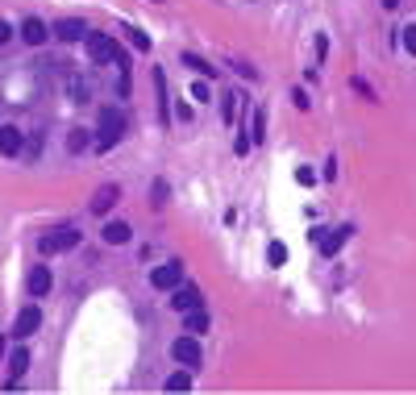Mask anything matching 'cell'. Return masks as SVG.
<instances>
[{
	"instance_id": "6da1fadb",
	"label": "cell",
	"mask_w": 416,
	"mask_h": 395,
	"mask_svg": "<svg viewBox=\"0 0 416 395\" xmlns=\"http://www.w3.org/2000/svg\"><path fill=\"white\" fill-rule=\"evenodd\" d=\"M125 133V113L121 109H100V125H96V150H113Z\"/></svg>"
},
{
	"instance_id": "7a4b0ae2",
	"label": "cell",
	"mask_w": 416,
	"mask_h": 395,
	"mask_svg": "<svg viewBox=\"0 0 416 395\" xmlns=\"http://www.w3.org/2000/svg\"><path fill=\"white\" fill-rule=\"evenodd\" d=\"M83 42H88V55H92L96 63H117L121 71H129V59L117 51V42H113V38H104V33H92V29H88Z\"/></svg>"
},
{
	"instance_id": "3957f363",
	"label": "cell",
	"mask_w": 416,
	"mask_h": 395,
	"mask_svg": "<svg viewBox=\"0 0 416 395\" xmlns=\"http://www.w3.org/2000/svg\"><path fill=\"white\" fill-rule=\"evenodd\" d=\"M79 245V233L75 229H55L42 237V254H63V250H75Z\"/></svg>"
},
{
	"instance_id": "277c9868",
	"label": "cell",
	"mask_w": 416,
	"mask_h": 395,
	"mask_svg": "<svg viewBox=\"0 0 416 395\" xmlns=\"http://www.w3.org/2000/svg\"><path fill=\"white\" fill-rule=\"evenodd\" d=\"M38 325H42V312H38V304H29V308H21L17 312V321H13V337H34L38 333Z\"/></svg>"
},
{
	"instance_id": "5b68a950",
	"label": "cell",
	"mask_w": 416,
	"mask_h": 395,
	"mask_svg": "<svg viewBox=\"0 0 416 395\" xmlns=\"http://www.w3.org/2000/svg\"><path fill=\"white\" fill-rule=\"evenodd\" d=\"M179 279H183V267H179V262H163V267L150 271V283L163 287V291H167V287H179Z\"/></svg>"
},
{
	"instance_id": "8992f818",
	"label": "cell",
	"mask_w": 416,
	"mask_h": 395,
	"mask_svg": "<svg viewBox=\"0 0 416 395\" xmlns=\"http://www.w3.org/2000/svg\"><path fill=\"white\" fill-rule=\"evenodd\" d=\"M171 354H175V362H183V366H200V341H196V337H179V341L171 345Z\"/></svg>"
},
{
	"instance_id": "52a82bcc",
	"label": "cell",
	"mask_w": 416,
	"mask_h": 395,
	"mask_svg": "<svg viewBox=\"0 0 416 395\" xmlns=\"http://www.w3.org/2000/svg\"><path fill=\"white\" fill-rule=\"evenodd\" d=\"M117 195H121V187L117 183H104L96 195H92V213L96 217H104V213H113V204H117Z\"/></svg>"
},
{
	"instance_id": "ba28073f",
	"label": "cell",
	"mask_w": 416,
	"mask_h": 395,
	"mask_svg": "<svg viewBox=\"0 0 416 395\" xmlns=\"http://www.w3.org/2000/svg\"><path fill=\"white\" fill-rule=\"evenodd\" d=\"M50 33H55L59 42H83V33H88V25L79 21V17H63L55 29H50Z\"/></svg>"
},
{
	"instance_id": "9c48e42d",
	"label": "cell",
	"mask_w": 416,
	"mask_h": 395,
	"mask_svg": "<svg viewBox=\"0 0 416 395\" xmlns=\"http://www.w3.org/2000/svg\"><path fill=\"white\" fill-rule=\"evenodd\" d=\"M171 308H175V312H192V308H200V287H179V291L171 295Z\"/></svg>"
},
{
	"instance_id": "30bf717a",
	"label": "cell",
	"mask_w": 416,
	"mask_h": 395,
	"mask_svg": "<svg viewBox=\"0 0 416 395\" xmlns=\"http://www.w3.org/2000/svg\"><path fill=\"white\" fill-rule=\"evenodd\" d=\"M21 38H25L29 46H42V42L50 38V29H46V21H38V17H29V21H21Z\"/></svg>"
},
{
	"instance_id": "8fae6325",
	"label": "cell",
	"mask_w": 416,
	"mask_h": 395,
	"mask_svg": "<svg viewBox=\"0 0 416 395\" xmlns=\"http://www.w3.org/2000/svg\"><path fill=\"white\" fill-rule=\"evenodd\" d=\"M104 241H109V245H125L129 237H133V229L125 225V221H109V225H104V233H100Z\"/></svg>"
},
{
	"instance_id": "7c38bea8",
	"label": "cell",
	"mask_w": 416,
	"mask_h": 395,
	"mask_svg": "<svg viewBox=\"0 0 416 395\" xmlns=\"http://www.w3.org/2000/svg\"><path fill=\"white\" fill-rule=\"evenodd\" d=\"M21 150V133L13 125H0V154H17Z\"/></svg>"
},
{
	"instance_id": "4fadbf2b",
	"label": "cell",
	"mask_w": 416,
	"mask_h": 395,
	"mask_svg": "<svg viewBox=\"0 0 416 395\" xmlns=\"http://www.w3.org/2000/svg\"><path fill=\"white\" fill-rule=\"evenodd\" d=\"M25 370H29V350H25V345H17V350L9 354V374H13V379H21Z\"/></svg>"
},
{
	"instance_id": "5bb4252c",
	"label": "cell",
	"mask_w": 416,
	"mask_h": 395,
	"mask_svg": "<svg viewBox=\"0 0 416 395\" xmlns=\"http://www.w3.org/2000/svg\"><path fill=\"white\" fill-rule=\"evenodd\" d=\"M29 291H34V295H46V291H50V271H46V267H34V271H29Z\"/></svg>"
},
{
	"instance_id": "9a60e30c",
	"label": "cell",
	"mask_w": 416,
	"mask_h": 395,
	"mask_svg": "<svg viewBox=\"0 0 416 395\" xmlns=\"http://www.w3.org/2000/svg\"><path fill=\"white\" fill-rule=\"evenodd\" d=\"M154 87H159V117L167 121L171 109H167V79H163V71H154Z\"/></svg>"
},
{
	"instance_id": "2e32d148",
	"label": "cell",
	"mask_w": 416,
	"mask_h": 395,
	"mask_svg": "<svg viewBox=\"0 0 416 395\" xmlns=\"http://www.w3.org/2000/svg\"><path fill=\"white\" fill-rule=\"evenodd\" d=\"M346 237H350V229H337L333 237H325V241H321V254H337L341 245H346Z\"/></svg>"
},
{
	"instance_id": "e0dca14e",
	"label": "cell",
	"mask_w": 416,
	"mask_h": 395,
	"mask_svg": "<svg viewBox=\"0 0 416 395\" xmlns=\"http://www.w3.org/2000/svg\"><path fill=\"white\" fill-rule=\"evenodd\" d=\"M250 141H267V113H263V109L254 113V125H250Z\"/></svg>"
},
{
	"instance_id": "ac0fdd59",
	"label": "cell",
	"mask_w": 416,
	"mask_h": 395,
	"mask_svg": "<svg viewBox=\"0 0 416 395\" xmlns=\"http://www.w3.org/2000/svg\"><path fill=\"white\" fill-rule=\"evenodd\" d=\"M183 316H187V333H204V329H208L204 308H192V312H183Z\"/></svg>"
},
{
	"instance_id": "d6986e66",
	"label": "cell",
	"mask_w": 416,
	"mask_h": 395,
	"mask_svg": "<svg viewBox=\"0 0 416 395\" xmlns=\"http://www.w3.org/2000/svg\"><path fill=\"white\" fill-rule=\"evenodd\" d=\"M267 258H271V267H283V262H287V245H283V241H271V245H267Z\"/></svg>"
},
{
	"instance_id": "ffe728a7",
	"label": "cell",
	"mask_w": 416,
	"mask_h": 395,
	"mask_svg": "<svg viewBox=\"0 0 416 395\" xmlns=\"http://www.w3.org/2000/svg\"><path fill=\"white\" fill-rule=\"evenodd\" d=\"M183 63H187L192 71H200V75H217V71H213V67H208V63H204L200 55H183Z\"/></svg>"
},
{
	"instance_id": "44dd1931",
	"label": "cell",
	"mask_w": 416,
	"mask_h": 395,
	"mask_svg": "<svg viewBox=\"0 0 416 395\" xmlns=\"http://www.w3.org/2000/svg\"><path fill=\"white\" fill-rule=\"evenodd\" d=\"M187 387H192V374H183V370L167 379V391H187Z\"/></svg>"
},
{
	"instance_id": "7402d4cb",
	"label": "cell",
	"mask_w": 416,
	"mask_h": 395,
	"mask_svg": "<svg viewBox=\"0 0 416 395\" xmlns=\"http://www.w3.org/2000/svg\"><path fill=\"white\" fill-rule=\"evenodd\" d=\"M125 33H129V42H133V51H150V38H146L142 29H133V25H129Z\"/></svg>"
},
{
	"instance_id": "603a6c76",
	"label": "cell",
	"mask_w": 416,
	"mask_h": 395,
	"mask_svg": "<svg viewBox=\"0 0 416 395\" xmlns=\"http://www.w3.org/2000/svg\"><path fill=\"white\" fill-rule=\"evenodd\" d=\"M221 105H225V121L233 125V113H237V105H242V100H237L233 92H225V100H221Z\"/></svg>"
},
{
	"instance_id": "cb8c5ba5",
	"label": "cell",
	"mask_w": 416,
	"mask_h": 395,
	"mask_svg": "<svg viewBox=\"0 0 416 395\" xmlns=\"http://www.w3.org/2000/svg\"><path fill=\"white\" fill-rule=\"evenodd\" d=\"M404 51H408V55H416V25H408V29H404Z\"/></svg>"
},
{
	"instance_id": "d4e9b609",
	"label": "cell",
	"mask_w": 416,
	"mask_h": 395,
	"mask_svg": "<svg viewBox=\"0 0 416 395\" xmlns=\"http://www.w3.org/2000/svg\"><path fill=\"white\" fill-rule=\"evenodd\" d=\"M67 146H71V150H83V146H88V133H79V129H75V133H71V141H67Z\"/></svg>"
},
{
	"instance_id": "484cf974",
	"label": "cell",
	"mask_w": 416,
	"mask_h": 395,
	"mask_svg": "<svg viewBox=\"0 0 416 395\" xmlns=\"http://www.w3.org/2000/svg\"><path fill=\"white\" fill-rule=\"evenodd\" d=\"M291 100H296V109H308V92H304V87H296V92H291Z\"/></svg>"
},
{
	"instance_id": "4316f807",
	"label": "cell",
	"mask_w": 416,
	"mask_h": 395,
	"mask_svg": "<svg viewBox=\"0 0 416 395\" xmlns=\"http://www.w3.org/2000/svg\"><path fill=\"white\" fill-rule=\"evenodd\" d=\"M9 38H13V25H9V21H0V46H5Z\"/></svg>"
},
{
	"instance_id": "83f0119b",
	"label": "cell",
	"mask_w": 416,
	"mask_h": 395,
	"mask_svg": "<svg viewBox=\"0 0 416 395\" xmlns=\"http://www.w3.org/2000/svg\"><path fill=\"white\" fill-rule=\"evenodd\" d=\"M383 9H400V0H383Z\"/></svg>"
}]
</instances>
